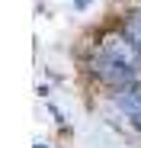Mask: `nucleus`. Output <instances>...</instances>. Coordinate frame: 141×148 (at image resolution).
Segmentation results:
<instances>
[{"mask_svg":"<svg viewBox=\"0 0 141 148\" xmlns=\"http://www.w3.org/2000/svg\"><path fill=\"white\" fill-rule=\"evenodd\" d=\"M122 36L138 48V55H141V10H132V13L122 19Z\"/></svg>","mask_w":141,"mask_h":148,"instance_id":"7ed1b4c3","label":"nucleus"},{"mask_svg":"<svg viewBox=\"0 0 141 148\" xmlns=\"http://www.w3.org/2000/svg\"><path fill=\"white\" fill-rule=\"evenodd\" d=\"M90 68L93 74L103 81V84H112V87H125V84H135L138 74H141V55L138 48L122 36V32H109L100 39L96 52L90 58Z\"/></svg>","mask_w":141,"mask_h":148,"instance_id":"f257e3e1","label":"nucleus"},{"mask_svg":"<svg viewBox=\"0 0 141 148\" xmlns=\"http://www.w3.org/2000/svg\"><path fill=\"white\" fill-rule=\"evenodd\" d=\"M112 100H115V106L125 113V119L132 122V129L141 132V81L125 84V87H115Z\"/></svg>","mask_w":141,"mask_h":148,"instance_id":"f03ea898","label":"nucleus"},{"mask_svg":"<svg viewBox=\"0 0 141 148\" xmlns=\"http://www.w3.org/2000/svg\"><path fill=\"white\" fill-rule=\"evenodd\" d=\"M90 3H93V0H74V7H77V10H87Z\"/></svg>","mask_w":141,"mask_h":148,"instance_id":"20e7f679","label":"nucleus"}]
</instances>
